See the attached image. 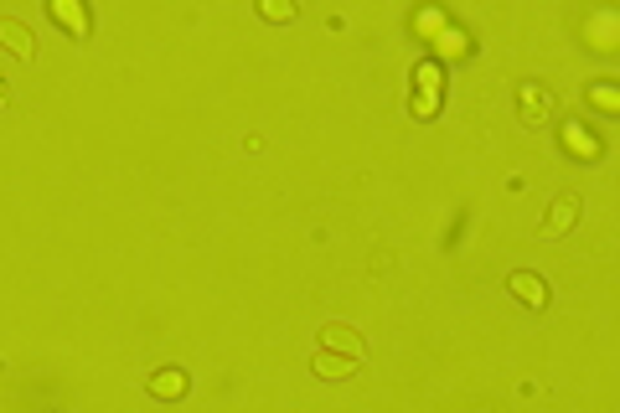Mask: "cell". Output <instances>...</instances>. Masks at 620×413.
Listing matches in <instances>:
<instances>
[{"label": "cell", "instance_id": "30bf717a", "mask_svg": "<svg viewBox=\"0 0 620 413\" xmlns=\"http://www.w3.org/2000/svg\"><path fill=\"white\" fill-rule=\"evenodd\" d=\"M0 104H5V78H0Z\"/></svg>", "mask_w": 620, "mask_h": 413}, {"label": "cell", "instance_id": "7a4b0ae2", "mask_svg": "<svg viewBox=\"0 0 620 413\" xmlns=\"http://www.w3.org/2000/svg\"><path fill=\"white\" fill-rule=\"evenodd\" d=\"M321 347L326 352H341V356H357V362H362V356H367V347H362V336H357L352 325H326L321 331Z\"/></svg>", "mask_w": 620, "mask_h": 413}, {"label": "cell", "instance_id": "52a82bcc", "mask_svg": "<svg viewBox=\"0 0 620 413\" xmlns=\"http://www.w3.org/2000/svg\"><path fill=\"white\" fill-rule=\"evenodd\" d=\"M52 11H58V21L73 31V36H89V16H83L73 0H52Z\"/></svg>", "mask_w": 620, "mask_h": 413}, {"label": "cell", "instance_id": "ba28073f", "mask_svg": "<svg viewBox=\"0 0 620 413\" xmlns=\"http://www.w3.org/2000/svg\"><path fill=\"white\" fill-rule=\"evenodd\" d=\"M150 393H161V398L171 393V398H181V393H186V378H177V372H171V378H150Z\"/></svg>", "mask_w": 620, "mask_h": 413}, {"label": "cell", "instance_id": "5b68a950", "mask_svg": "<svg viewBox=\"0 0 620 413\" xmlns=\"http://www.w3.org/2000/svg\"><path fill=\"white\" fill-rule=\"evenodd\" d=\"M517 104H522V124H532V129L548 119V93H538L532 83H522V89H517Z\"/></svg>", "mask_w": 620, "mask_h": 413}, {"label": "cell", "instance_id": "3957f363", "mask_svg": "<svg viewBox=\"0 0 620 413\" xmlns=\"http://www.w3.org/2000/svg\"><path fill=\"white\" fill-rule=\"evenodd\" d=\"M0 47H11V52H16L21 62L36 58V36H31L21 21H11V16H0Z\"/></svg>", "mask_w": 620, "mask_h": 413}, {"label": "cell", "instance_id": "8992f818", "mask_svg": "<svg viewBox=\"0 0 620 413\" xmlns=\"http://www.w3.org/2000/svg\"><path fill=\"white\" fill-rule=\"evenodd\" d=\"M357 372V356H341V352H316V378H352Z\"/></svg>", "mask_w": 620, "mask_h": 413}, {"label": "cell", "instance_id": "277c9868", "mask_svg": "<svg viewBox=\"0 0 620 413\" xmlns=\"http://www.w3.org/2000/svg\"><path fill=\"white\" fill-rule=\"evenodd\" d=\"M506 290L522 300V305H548V284H543L538 274H512V279H506Z\"/></svg>", "mask_w": 620, "mask_h": 413}, {"label": "cell", "instance_id": "6da1fadb", "mask_svg": "<svg viewBox=\"0 0 620 413\" xmlns=\"http://www.w3.org/2000/svg\"><path fill=\"white\" fill-rule=\"evenodd\" d=\"M574 222H579V197H574V191H563L559 202H553V212L543 217V238H563Z\"/></svg>", "mask_w": 620, "mask_h": 413}, {"label": "cell", "instance_id": "9c48e42d", "mask_svg": "<svg viewBox=\"0 0 620 413\" xmlns=\"http://www.w3.org/2000/svg\"><path fill=\"white\" fill-rule=\"evenodd\" d=\"M259 11H264L269 21H285V16H295V0H264Z\"/></svg>", "mask_w": 620, "mask_h": 413}]
</instances>
